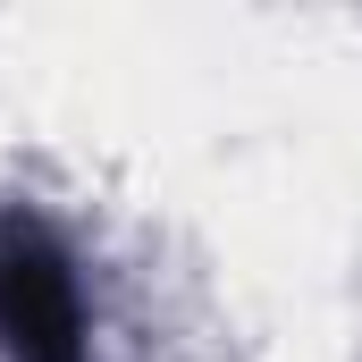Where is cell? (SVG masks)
Returning a JSON list of instances; mask_svg holds the SVG:
<instances>
[{"instance_id": "6da1fadb", "label": "cell", "mask_w": 362, "mask_h": 362, "mask_svg": "<svg viewBox=\"0 0 362 362\" xmlns=\"http://www.w3.org/2000/svg\"><path fill=\"white\" fill-rule=\"evenodd\" d=\"M0 354L85 362V278L51 219L0 211Z\"/></svg>"}]
</instances>
